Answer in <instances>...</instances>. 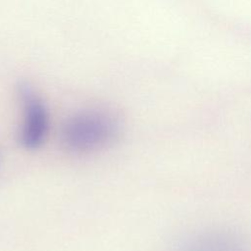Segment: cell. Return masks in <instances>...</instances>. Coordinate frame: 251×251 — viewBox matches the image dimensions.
Segmentation results:
<instances>
[{
  "label": "cell",
  "mask_w": 251,
  "mask_h": 251,
  "mask_svg": "<svg viewBox=\"0 0 251 251\" xmlns=\"http://www.w3.org/2000/svg\"><path fill=\"white\" fill-rule=\"evenodd\" d=\"M18 96L22 110L18 141L26 150H36L43 145L49 131L46 105L28 83L20 84Z\"/></svg>",
  "instance_id": "cell-2"
},
{
  "label": "cell",
  "mask_w": 251,
  "mask_h": 251,
  "mask_svg": "<svg viewBox=\"0 0 251 251\" xmlns=\"http://www.w3.org/2000/svg\"><path fill=\"white\" fill-rule=\"evenodd\" d=\"M172 251H251V238L233 227H204L181 236Z\"/></svg>",
  "instance_id": "cell-3"
},
{
  "label": "cell",
  "mask_w": 251,
  "mask_h": 251,
  "mask_svg": "<svg viewBox=\"0 0 251 251\" xmlns=\"http://www.w3.org/2000/svg\"><path fill=\"white\" fill-rule=\"evenodd\" d=\"M120 132L117 119L103 110H83L70 116L60 130L62 146L75 155H89L113 144Z\"/></svg>",
  "instance_id": "cell-1"
}]
</instances>
